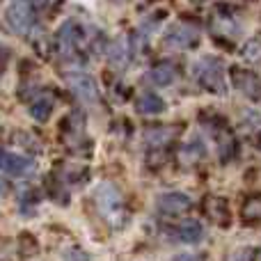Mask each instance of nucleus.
<instances>
[{
    "label": "nucleus",
    "mask_w": 261,
    "mask_h": 261,
    "mask_svg": "<svg viewBox=\"0 0 261 261\" xmlns=\"http://www.w3.org/2000/svg\"><path fill=\"white\" fill-rule=\"evenodd\" d=\"M193 73L197 78V83L204 90L213 92V94H225L227 92V83H225V64L218 58H202L199 62H195Z\"/></svg>",
    "instance_id": "obj_1"
},
{
    "label": "nucleus",
    "mask_w": 261,
    "mask_h": 261,
    "mask_svg": "<svg viewBox=\"0 0 261 261\" xmlns=\"http://www.w3.org/2000/svg\"><path fill=\"white\" fill-rule=\"evenodd\" d=\"M9 28H12L16 35H28L35 25V9L28 0H12L7 5V12H5Z\"/></svg>",
    "instance_id": "obj_2"
},
{
    "label": "nucleus",
    "mask_w": 261,
    "mask_h": 261,
    "mask_svg": "<svg viewBox=\"0 0 261 261\" xmlns=\"http://www.w3.org/2000/svg\"><path fill=\"white\" fill-rule=\"evenodd\" d=\"M94 202L96 208L101 211V216L108 218V220L115 222V218L122 216V195L113 184H101L94 190Z\"/></svg>",
    "instance_id": "obj_3"
},
{
    "label": "nucleus",
    "mask_w": 261,
    "mask_h": 261,
    "mask_svg": "<svg viewBox=\"0 0 261 261\" xmlns=\"http://www.w3.org/2000/svg\"><path fill=\"white\" fill-rule=\"evenodd\" d=\"M197 44H199V30L193 25H186V23L172 25L165 35V46H170V48L186 50V48H195Z\"/></svg>",
    "instance_id": "obj_4"
},
{
    "label": "nucleus",
    "mask_w": 261,
    "mask_h": 261,
    "mask_svg": "<svg viewBox=\"0 0 261 261\" xmlns=\"http://www.w3.org/2000/svg\"><path fill=\"white\" fill-rule=\"evenodd\" d=\"M0 170L9 176H25L35 170V163H32V158H28V156L3 151L0 153Z\"/></svg>",
    "instance_id": "obj_5"
},
{
    "label": "nucleus",
    "mask_w": 261,
    "mask_h": 261,
    "mask_svg": "<svg viewBox=\"0 0 261 261\" xmlns=\"http://www.w3.org/2000/svg\"><path fill=\"white\" fill-rule=\"evenodd\" d=\"M234 85L243 92L248 99H261V78L252 71H245V69H234Z\"/></svg>",
    "instance_id": "obj_6"
},
{
    "label": "nucleus",
    "mask_w": 261,
    "mask_h": 261,
    "mask_svg": "<svg viewBox=\"0 0 261 261\" xmlns=\"http://www.w3.org/2000/svg\"><path fill=\"white\" fill-rule=\"evenodd\" d=\"M69 87L73 90V94L78 96L85 103H94L99 99V92H96V83L92 81L85 73H76V76H69Z\"/></svg>",
    "instance_id": "obj_7"
},
{
    "label": "nucleus",
    "mask_w": 261,
    "mask_h": 261,
    "mask_svg": "<svg viewBox=\"0 0 261 261\" xmlns=\"http://www.w3.org/2000/svg\"><path fill=\"white\" fill-rule=\"evenodd\" d=\"M158 211L165 216H179L190 208V199L184 193H165L158 197Z\"/></svg>",
    "instance_id": "obj_8"
},
{
    "label": "nucleus",
    "mask_w": 261,
    "mask_h": 261,
    "mask_svg": "<svg viewBox=\"0 0 261 261\" xmlns=\"http://www.w3.org/2000/svg\"><path fill=\"white\" fill-rule=\"evenodd\" d=\"M176 78V69L172 67V64H158V67H153L151 71L144 76V81L151 83V85H158V87H167L172 85Z\"/></svg>",
    "instance_id": "obj_9"
},
{
    "label": "nucleus",
    "mask_w": 261,
    "mask_h": 261,
    "mask_svg": "<svg viewBox=\"0 0 261 261\" xmlns=\"http://www.w3.org/2000/svg\"><path fill=\"white\" fill-rule=\"evenodd\" d=\"M138 113H142V115H158V113H163L165 110V103L161 101V96H156V94H142L138 99Z\"/></svg>",
    "instance_id": "obj_10"
},
{
    "label": "nucleus",
    "mask_w": 261,
    "mask_h": 261,
    "mask_svg": "<svg viewBox=\"0 0 261 261\" xmlns=\"http://www.w3.org/2000/svg\"><path fill=\"white\" fill-rule=\"evenodd\" d=\"M202 236H204V227L197 220H186L179 227V239L184 243H197V241H202Z\"/></svg>",
    "instance_id": "obj_11"
},
{
    "label": "nucleus",
    "mask_w": 261,
    "mask_h": 261,
    "mask_svg": "<svg viewBox=\"0 0 261 261\" xmlns=\"http://www.w3.org/2000/svg\"><path fill=\"white\" fill-rule=\"evenodd\" d=\"M78 35H81V30L76 28V23H64L62 30H60V48H62L64 53L73 50V46H76V41H78Z\"/></svg>",
    "instance_id": "obj_12"
},
{
    "label": "nucleus",
    "mask_w": 261,
    "mask_h": 261,
    "mask_svg": "<svg viewBox=\"0 0 261 261\" xmlns=\"http://www.w3.org/2000/svg\"><path fill=\"white\" fill-rule=\"evenodd\" d=\"M208 216H211L216 222H220V225H227L229 213H227V202L225 199L222 197H208Z\"/></svg>",
    "instance_id": "obj_13"
},
{
    "label": "nucleus",
    "mask_w": 261,
    "mask_h": 261,
    "mask_svg": "<svg viewBox=\"0 0 261 261\" xmlns=\"http://www.w3.org/2000/svg\"><path fill=\"white\" fill-rule=\"evenodd\" d=\"M176 126H165V128H149L147 130V142L153 144V147H158V144H165L172 140V135L176 133Z\"/></svg>",
    "instance_id": "obj_14"
},
{
    "label": "nucleus",
    "mask_w": 261,
    "mask_h": 261,
    "mask_svg": "<svg viewBox=\"0 0 261 261\" xmlns=\"http://www.w3.org/2000/svg\"><path fill=\"white\" fill-rule=\"evenodd\" d=\"M53 113V101L50 99H37L35 103L30 106V115L37 119V122H46Z\"/></svg>",
    "instance_id": "obj_15"
},
{
    "label": "nucleus",
    "mask_w": 261,
    "mask_h": 261,
    "mask_svg": "<svg viewBox=\"0 0 261 261\" xmlns=\"http://www.w3.org/2000/svg\"><path fill=\"white\" fill-rule=\"evenodd\" d=\"M110 62L115 64V67H126V62H128V46H126V41H119V44H115L113 46V50H110Z\"/></svg>",
    "instance_id": "obj_16"
},
{
    "label": "nucleus",
    "mask_w": 261,
    "mask_h": 261,
    "mask_svg": "<svg viewBox=\"0 0 261 261\" xmlns=\"http://www.w3.org/2000/svg\"><path fill=\"white\" fill-rule=\"evenodd\" d=\"M261 218V197H252L243 206V220L245 222H257Z\"/></svg>",
    "instance_id": "obj_17"
},
{
    "label": "nucleus",
    "mask_w": 261,
    "mask_h": 261,
    "mask_svg": "<svg viewBox=\"0 0 261 261\" xmlns=\"http://www.w3.org/2000/svg\"><path fill=\"white\" fill-rule=\"evenodd\" d=\"M204 153H206L204 144L195 140V142H190L188 147L184 149V153H181V156H184V161H186V163H195V161H199V158H204Z\"/></svg>",
    "instance_id": "obj_18"
},
{
    "label": "nucleus",
    "mask_w": 261,
    "mask_h": 261,
    "mask_svg": "<svg viewBox=\"0 0 261 261\" xmlns=\"http://www.w3.org/2000/svg\"><path fill=\"white\" fill-rule=\"evenodd\" d=\"M243 58L250 60V62L261 60V37H254L252 41H248V44L243 46Z\"/></svg>",
    "instance_id": "obj_19"
},
{
    "label": "nucleus",
    "mask_w": 261,
    "mask_h": 261,
    "mask_svg": "<svg viewBox=\"0 0 261 261\" xmlns=\"http://www.w3.org/2000/svg\"><path fill=\"white\" fill-rule=\"evenodd\" d=\"M234 261H254V250H250V248L241 250V252L234 254Z\"/></svg>",
    "instance_id": "obj_20"
},
{
    "label": "nucleus",
    "mask_w": 261,
    "mask_h": 261,
    "mask_svg": "<svg viewBox=\"0 0 261 261\" xmlns=\"http://www.w3.org/2000/svg\"><path fill=\"white\" fill-rule=\"evenodd\" d=\"M7 62H9V48L0 44V73L7 69Z\"/></svg>",
    "instance_id": "obj_21"
},
{
    "label": "nucleus",
    "mask_w": 261,
    "mask_h": 261,
    "mask_svg": "<svg viewBox=\"0 0 261 261\" xmlns=\"http://www.w3.org/2000/svg\"><path fill=\"white\" fill-rule=\"evenodd\" d=\"M174 261H202V257H195V254H179Z\"/></svg>",
    "instance_id": "obj_22"
},
{
    "label": "nucleus",
    "mask_w": 261,
    "mask_h": 261,
    "mask_svg": "<svg viewBox=\"0 0 261 261\" xmlns=\"http://www.w3.org/2000/svg\"><path fill=\"white\" fill-rule=\"evenodd\" d=\"M195 3H206V0H195Z\"/></svg>",
    "instance_id": "obj_23"
},
{
    "label": "nucleus",
    "mask_w": 261,
    "mask_h": 261,
    "mask_svg": "<svg viewBox=\"0 0 261 261\" xmlns=\"http://www.w3.org/2000/svg\"><path fill=\"white\" fill-rule=\"evenodd\" d=\"M259 147H261V133H259Z\"/></svg>",
    "instance_id": "obj_24"
}]
</instances>
